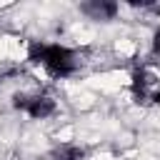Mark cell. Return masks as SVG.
I'll list each match as a JSON object with an SVG mask.
<instances>
[{"mask_svg": "<svg viewBox=\"0 0 160 160\" xmlns=\"http://www.w3.org/2000/svg\"><path fill=\"white\" fill-rule=\"evenodd\" d=\"M132 95H135V102H140V105H158L160 102V78L150 70H135Z\"/></svg>", "mask_w": 160, "mask_h": 160, "instance_id": "2", "label": "cell"}, {"mask_svg": "<svg viewBox=\"0 0 160 160\" xmlns=\"http://www.w3.org/2000/svg\"><path fill=\"white\" fill-rule=\"evenodd\" d=\"M152 52L155 55H160V28L155 30V35H152Z\"/></svg>", "mask_w": 160, "mask_h": 160, "instance_id": "6", "label": "cell"}, {"mask_svg": "<svg viewBox=\"0 0 160 160\" xmlns=\"http://www.w3.org/2000/svg\"><path fill=\"white\" fill-rule=\"evenodd\" d=\"M10 72H12V68H0V82H2V80H5Z\"/></svg>", "mask_w": 160, "mask_h": 160, "instance_id": "7", "label": "cell"}, {"mask_svg": "<svg viewBox=\"0 0 160 160\" xmlns=\"http://www.w3.org/2000/svg\"><path fill=\"white\" fill-rule=\"evenodd\" d=\"M52 160H85V152L75 145H62L52 152Z\"/></svg>", "mask_w": 160, "mask_h": 160, "instance_id": "5", "label": "cell"}, {"mask_svg": "<svg viewBox=\"0 0 160 160\" xmlns=\"http://www.w3.org/2000/svg\"><path fill=\"white\" fill-rule=\"evenodd\" d=\"M30 60L42 62L50 75H60V78L70 75L78 68V55L70 48H62V45H40V42H35L30 48Z\"/></svg>", "mask_w": 160, "mask_h": 160, "instance_id": "1", "label": "cell"}, {"mask_svg": "<svg viewBox=\"0 0 160 160\" xmlns=\"http://www.w3.org/2000/svg\"><path fill=\"white\" fill-rule=\"evenodd\" d=\"M80 10L90 20H112L115 12H118V5L110 2V0H90V2H82Z\"/></svg>", "mask_w": 160, "mask_h": 160, "instance_id": "4", "label": "cell"}, {"mask_svg": "<svg viewBox=\"0 0 160 160\" xmlns=\"http://www.w3.org/2000/svg\"><path fill=\"white\" fill-rule=\"evenodd\" d=\"M12 105L18 108V110H28V115L30 118H48V115H52L55 112V100L50 98V95H25V92H18L15 98H12Z\"/></svg>", "mask_w": 160, "mask_h": 160, "instance_id": "3", "label": "cell"}]
</instances>
